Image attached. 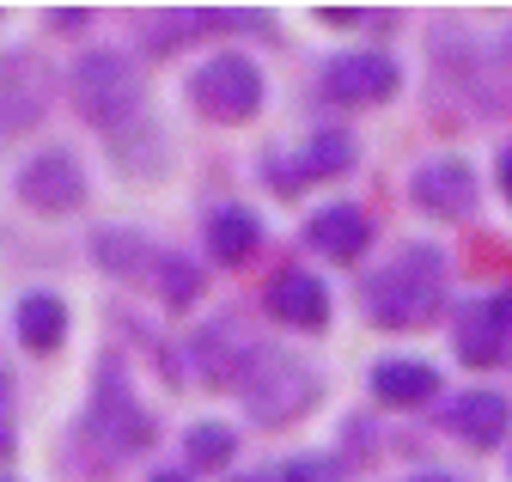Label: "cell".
<instances>
[{"instance_id": "cell-18", "label": "cell", "mask_w": 512, "mask_h": 482, "mask_svg": "<svg viewBox=\"0 0 512 482\" xmlns=\"http://www.w3.org/2000/svg\"><path fill=\"white\" fill-rule=\"evenodd\" d=\"M183 452H189V470H226L232 452H238V434L226 428V421H196L189 440H183Z\"/></svg>"}, {"instance_id": "cell-25", "label": "cell", "mask_w": 512, "mask_h": 482, "mask_svg": "<svg viewBox=\"0 0 512 482\" xmlns=\"http://www.w3.org/2000/svg\"><path fill=\"white\" fill-rule=\"evenodd\" d=\"M49 25H55V31H68V37H80V31L92 25V13H86V7H55Z\"/></svg>"}, {"instance_id": "cell-2", "label": "cell", "mask_w": 512, "mask_h": 482, "mask_svg": "<svg viewBox=\"0 0 512 482\" xmlns=\"http://www.w3.org/2000/svg\"><path fill=\"white\" fill-rule=\"evenodd\" d=\"M68 92H74V110L86 116V123L98 135H122V129H135L141 123V110H147V86H141V68L128 62L122 49H86L74 74H68Z\"/></svg>"}, {"instance_id": "cell-21", "label": "cell", "mask_w": 512, "mask_h": 482, "mask_svg": "<svg viewBox=\"0 0 512 482\" xmlns=\"http://www.w3.org/2000/svg\"><path fill=\"white\" fill-rule=\"evenodd\" d=\"M305 177H311L305 159H281V153L263 159V184H269L275 196H299V190H305Z\"/></svg>"}, {"instance_id": "cell-10", "label": "cell", "mask_w": 512, "mask_h": 482, "mask_svg": "<svg viewBox=\"0 0 512 482\" xmlns=\"http://www.w3.org/2000/svg\"><path fill=\"white\" fill-rule=\"evenodd\" d=\"M263 299H269L275 324H293V330H324L330 324V287L305 269H281Z\"/></svg>"}, {"instance_id": "cell-8", "label": "cell", "mask_w": 512, "mask_h": 482, "mask_svg": "<svg viewBox=\"0 0 512 482\" xmlns=\"http://www.w3.org/2000/svg\"><path fill=\"white\" fill-rule=\"evenodd\" d=\"M13 190H19V202L37 208V214H74V208L86 202V171H80L74 153L49 147V153H37V159L19 171Z\"/></svg>"}, {"instance_id": "cell-16", "label": "cell", "mask_w": 512, "mask_h": 482, "mask_svg": "<svg viewBox=\"0 0 512 482\" xmlns=\"http://www.w3.org/2000/svg\"><path fill=\"white\" fill-rule=\"evenodd\" d=\"M19 342L31 354H55L68 342V306H61L55 293H25L19 299Z\"/></svg>"}, {"instance_id": "cell-14", "label": "cell", "mask_w": 512, "mask_h": 482, "mask_svg": "<svg viewBox=\"0 0 512 482\" xmlns=\"http://www.w3.org/2000/svg\"><path fill=\"white\" fill-rule=\"evenodd\" d=\"M256 245H263V220H256L250 208L226 202V208H214V214H208V251H214V263L238 269V263H250V251H256Z\"/></svg>"}, {"instance_id": "cell-27", "label": "cell", "mask_w": 512, "mask_h": 482, "mask_svg": "<svg viewBox=\"0 0 512 482\" xmlns=\"http://www.w3.org/2000/svg\"><path fill=\"white\" fill-rule=\"evenodd\" d=\"M317 19H324V25H360L354 7H317Z\"/></svg>"}, {"instance_id": "cell-20", "label": "cell", "mask_w": 512, "mask_h": 482, "mask_svg": "<svg viewBox=\"0 0 512 482\" xmlns=\"http://www.w3.org/2000/svg\"><path fill=\"white\" fill-rule=\"evenodd\" d=\"M348 165H354L348 129H317V135L305 141V171H311V177H342Z\"/></svg>"}, {"instance_id": "cell-26", "label": "cell", "mask_w": 512, "mask_h": 482, "mask_svg": "<svg viewBox=\"0 0 512 482\" xmlns=\"http://www.w3.org/2000/svg\"><path fill=\"white\" fill-rule=\"evenodd\" d=\"M488 312H494V324H500V336H512V287L488 299Z\"/></svg>"}, {"instance_id": "cell-24", "label": "cell", "mask_w": 512, "mask_h": 482, "mask_svg": "<svg viewBox=\"0 0 512 482\" xmlns=\"http://www.w3.org/2000/svg\"><path fill=\"white\" fill-rule=\"evenodd\" d=\"M281 482H336V464H324V458H293L281 470Z\"/></svg>"}, {"instance_id": "cell-12", "label": "cell", "mask_w": 512, "mask_h": 482, "mask_svg": "<svg viewBox=\"0 0 512 482\" xmlns=\"http://www.w3.org/2000/svg\"><path fill=\"white\" fill-rule=\"evenodd\" d=\"M305 238L324 257H336V263H354L366 245H372V220L354 208V202H336V208H324V214H311V226H305Z\"/></svg>"}, {"instance_id": "cell-6", "label": "cell", "mask_w": 512, "mask_h": 482, "mask_svg": "<svg viewBox=\"0 0 512 482\" xmlns=\"http://www.w3.org/2000/svg\"><path fill=\"white\" fill-rule=\"evenodd\" d=\"M49 98H55V74H49L43 55H31V49L0 55V141H13L19 129L43 123Z\"/></svg>"}, {"instance_id": "cell-23", "label": "cell", "mask_w": 512, "mask_h": 482, "mask_svg": "<svg viewBox=\"0 0 512 482\" xmlns=\"http://www.w3.org/2000/svg\"><path fill=\"white\" fill-rule=\"evenodd\" d=\"M13 446H19V421H13V379L0 373V464L13 458Z\"/></svg>"}, {"instance_id": "cell-13", "label": "cell", "mask_w": 512, "mask_h": 482, "mask_svg": "<svg viewBox=\"0 0 512 482\" xmlns=\"http://www.w3.org/2000/svg\"><path fill=\"white\" fill-rule=\"evenodd\" d=\"M372 397L378 403H391V409H415L439 391V373L427 367V360H378V367L366 373Z\"/></svg>"}, {"instance_id": "cell-11", "label": "cell", "mask_w": 512, "mask_h": 482, "mask_svg": "<svg viewBox=\"0 0 512 482\" xmlns=\"http://www.w3.org/2000/svg\"><path fill=\"white\" fill-rule=\"evenodd\" d=\"M445 428H452L464 446H500L506 440V428H512V403L500 397V391H464L452 409H445Z\"/></svg>"}, {"instance_id": "cell-28", "label": "cell", "mask_w": 512, "mask_h": 482, "mask_svg": "<svg viewBox=\"0 0 512 482\" xmlns=\"http://www.w3.org/2000/svg\"><path fill=\"white\" fill-rule=\"evenodd\" d=\"M500 190H506V202H512V147L500 153Z\"/></svg>"}, {"instance_id": "cell-29", "label": "cell", "mask_w": 512, "mask_h": 482, "mask_svg": "<svg viewBox=\"0 0 512 482\" xmlns=\"http://www.w3.org/2000/svg\"><path fill=\"white\" fill-rule=\"evenodd\" d=\"M409 482H458V476H439V470H421V476H409Z\"/></svg>"}, {"instance_id": "cell-22", "label": "cell", "mask_w": 512, "mask_h": 482, "mask_svg": "<svg viewBox=\"0 0 512 482\" xmlns=\"http://www.w3.org/2000/svg\"><path fill=\"white\" fill-rule=\"evenodd\" d=\"M183 25H196V13H165V19H153V37H147V49H159V55H165V49H177V43L189 37Z\"/></svg>"}, {"instance_id": "cell-7", "label": "cell", "mask_w": 512, "mask_h": 482, "mask_svg": "<svg viewBox=\"0 0 512 482\" xmlns=\"http://www.w3.org/2000/svg\"><path fill=\"white\" fill-rule=\"evenodd\" d=\"M317 86H324V98H330V104L360 110V104H384V98H397L403 74H397L391 55H378V49H348V55H330V62H324Z\"/></svg>"}, {"instance_id": "cell-4", "label": "cell", "mask_w": 512, "mask_h": 482, "mask_svg": "<svg viewBox=\"0 0 512 482\" xmlns=\"http://www.w3.org/2000/svg\"><path fill=\"white\" fill-rule=\"evenodd\" d=\"M86 434L104 440L116 458H122V452H147L153 434H159V428H153V415H147V403L135 397V385H128V373H122V360H116V354L98 360L92 403H86Z\"/></svg>"}, {"instance_id": "cell-9", "label": "cell", "mask_w": 512, "mask_h": 482, "mask_svg": "<svg viewBox=\"0 0 512 482\" xmlns=\"http://www.w3.org/2000/svg\"><path fill=\"white\" fill-rule=\"evenodd\" d=\"M409 196H415V208L433 214V220H464V214L476 208V177H470V165H458V159H433V165L415 171Z\"/></svg>"}, {"instance_id": "cell-19", "label": "cell", "mask_w": 512, "mask_h": 482, "mask_svg": "<svg viewBox=\"0 0 512 482\" xmlns=\"http://www.w3.org/2000/svg\"><path fill=\"white\" fill-rule=\"evenodd\" d=\"M153 287H159V299H165L171 312H183V306H196V293H202V269L189 263V257H165V251H159Z\"/></svg>"}, {"instance_id": "cell-31", "label": "cell", "mask_w": 512, "mask_h": 482, "mask_svg": "<svg viewBox=\"0 0 512 482\" xmlns=\"http://www.w3.org/2000/svg\"><path fill=\"white\" fill-rule=\"evenodd\" d=\"M238 482H256V476H238Z\"/></svg>"}, {"instance_id": "cell-30", "label": "cell", "mask_w": 512, "mask_h": 482, "mask_svg": "<svg viewBox=\"0 0 512 482\" xmlns=\"http://www.w3.org/2000/svg\"><path fill=\"white\" fill-rule=\"evenodd\" d=\"M153 482H189V476H183V470H159Z\"/></svg>"}, {"instance_id": "cell-15", "label": "cell", "mask_w": 512, "mask_h": 482, "mask_svg": "<svg viewBox=\"0 0 512 482\" xmlns=\"http://www.w3.org/2000/svg\"><path fill=\"white\" fill-rule=\"evenodd\" d=\"M92 251H98L104 275H122V281H147L159 269V251L147 245V232H135V226H104Z\"/></svg>"}, {"instance_id": "cell-5", "label": "cell", "mask_w": 512, "mask_h": 482, "mask_svg": "<svg viewBox=\"0 0 512 482\" xmlns=\"http://www.w3.org/2000/svg\"><path fill=\"white\" fill-rule=\"evenodd\" d=\"M189 104H196L208 123H250L263 110V68L238 49H220L189 74Z\"/></svg>"}, {"instance_id": "cell-17", "label": "cell", "mask_w": 512, "mask_h": 482, "mask_svg": "<svg viewBox=\"0 0 512 482\" xmlns=\"http://www.w3.org/2000/svg\"><path fill=\"white\" fill-rule=\"evenodd\" d=\"M452 348H458V360H470V367H494V360H500V324H494V312L470 306L458 318V330H452Z\"/></svg>"}, {"instance_id": "cell-3", "label": "cell", "mask_w": 512, "mask_h": 482, "mask_svg": "<svg viewBox=\"0 0 512 482\" xmlns=\"http://www.w3.org/2000/svg\"><path fill=\"white\" fill-rule=\"evenodd\" d=\"M317 391H324V379H317L311 360H299L287 348H263V342H256L250 367L238 373V397H244L250 421H263V428H281V421L305 415L317 403Z\"/></svg>"}, {"instance_id": "cell-1", "label": "cell", "mask_w": 512, "mask_h": 482, "mask_svg": "<svg viewBox=\"0 0 512 482\" xmlns=\"http://www.w3.org/2000/svg\"><path fill=\"white\" fill-rule=\"evenodd\" d=\"M445 299V257L439 245H403L366 281V318L378 330H421Z\"/></svg>"}]
</instances>
